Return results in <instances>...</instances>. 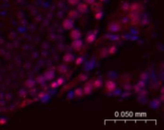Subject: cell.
<instances>
[{
	"label": "cell",
	"mask_w": 164,
	"mask_h": 130,
	"mask_svg": "<svg viewBox=\"0 0 164 130\" xmlns=\"http://www.w3.org/2000/svg\"><path fill=\"white\" fill-rule=\"evenodd\" d=\"M128 19L130 21V24L132 26H137L140 24V14L139 13H133V12H129L128 14Z\"/></svg>",
	"instance_id": "obj_2"
},
{
	"label": "cell",
	"mask_w": 164,
	"mask_h": 130,
	"mask_svg": "<svg viewBox=\"0 0 164 130\" xmlns=\"http://www.w3.org/2000/svg\"><path fill=\"white\" fill-rule=\"evenodd\" d=\"M105 88H106V91L108 93H113L116 90V83H115V81L112 80V79H108L106 84H105Z\"/></svg>",
	"instance_id": "obj_4"
},
{
	"label": "cell",
	"mask_w": 164,
	"mask_h": 130,
	"mask_svg": "<svg viewBox=\"0 0 164 130\" xmlns=\"http://www.w3.org/2000/svg\"><path fill=\"white\" fill-rule=\"evenodd\" d=\"M91 82H92L93 89H98V88H100V87H102V86H103V80L101 79H94Z\"/></svg>",
	"instance_id": "obj_14"
},
{
	"label": "cell",
	"mask_w": 164,
	"mask_h": 130,
	"mask_svg": "<svg viewBox=\"0 0 164 130\" xmlns=\"http://www.w3.org/2000/svg\"><path fill=\"white\" fill-rule=\"evenodd\" d=\"M81 31L78 30V29H73L70 33V36L73 38V39H77V38H81Z\"/></svg>",
	"instance_id": "obj_13"
},
{
	"label": "cell",
	"mask_w": 164,
	"mask_h": 130,
	"mask_svg": "<svg viewBox=\"0 0 164 130\" xmlns=\"http://www.w3.org/2000/svg\"><path fill=\"white\" fill-rule=\"evenodd\" d=\"M80 2V0H67V3L71 6H77Z\"/></svg>",
	"instance_id": "obj_26"
},
{
	"label": "cell",
	"mask_w": 164,
	"mask_h": 130,
	"mask_svg": "<svg viewBox=\"0 0 164 130\" xmlns=\"http://www.w3.org/2000/svg\"><path fill=\"white\" fill-rule=\"evenodd\" d=\"M108 1V0H100V2L101 3H104V2H107Z\"/></svg>",
	"instance_id": "obj_36"
},
{
	"label": "cell",
	"mask_w": 164,
	"mask_h": 130,
	"mask_svg": "<svg viewBox=\"0 0 164 130\" xmlns=\"http://www.w3.org/2000/svg\"><path fill=\"white\" fill-rule=\"evenodd\" d=\"M36 85V80L33 79H28L25 80V87L28 89H33Z\"/></svg>",
	"instance_id": "obj_12"
},
{
	"label": "cell",
	"mask_w": 164,
	"mask_h": 130,
	"mask_svg": "<svg viewBox=\"0 0 164 130\" xmlns=\"http://www.w3.org/2000/svg\"><path fill=\"white\" fill-rule=\"evenodd\" d=\"M63 27L65 29V30H71V29L74 27V19L67 17L63 21Z\"/></svg>",
	"instance_id": "obj_6"
},
{
	"label": "cell",
	"mask_w": 164,
	"mask_h": 130,
	"mask_svg": "<svg viewBox=\"0 0 164 130\" xmlns=\"http://www.w3.org/2000/svg\"><path fill=\"white\" fill-rule=\"evenodd\" d=\"M117 51V46L116 45H112L109 48H108V54L109 55H114Z\"/></svg>",
	"instance_id": "obj_20"
},
{
	"label": "cell",
	"mask_w": 164,
	"mask_h": 130,
	"mask_svg": "<svg viewBox=\"0 0 164 130\" xmlns=\"http://www.w3.org/2000/svg\"><path fill=\"white\" fill-rule=\"evenodd\" d=\"M25 95H26V94H25V90H24V89H21V90H20V94H19V96L23 98V97H25Z\"/></svg>",
	"instance_id": "obj_35"
},
{
	"label": "cell",
	"mask_w": 164,
	"mask_h": 130,
	"mask_svg": "<svg viewBox=\"0 0 164 130\" xmlns=\"http://www.w3.org/2000/svg\"><path fill=\"white\" fill-rule=\"evenodd\" d=\"M149 17L147 16H142V17H140V23L142 24V26H146V25H148L149 24Z\"/></svg>",
	"instance_id": "obj_19"
},
{
	"label": "cell",
	"mask_w": 164,
	"mask_h": 130,
	"mask_svg": "<svg viewBox=\"0 0 164 130\" xmlns=\"http://www.w3.org/2000/svg\"><path fill=\"white\" fill-rule=\"evenodd\" d=\"M96 39V33H89L86 35V42L87 43H93Z\"/></svg>",
	"instance_id": "obj_15"
},
{
	"label": "cell",
	"mask_w": 164,
	"mask_h": 130,
	"mask_svg": "<svg viewBox=\"0 0 164 130\" xmlns=\"http://www.w3.org/2000/svg\"><path fill=\"white\" fill-rule=\"evenodd\" d=\"M92 90H93V87H92V82L91 81L86 82L83 87V91H84V95H90L92 93Z\"/></svg>",
	"instance_id": "obj_8"
},
{
	"label": "cell",
	"mask_w": 164,
	"mask_h": 130,
	"mask_svg": "<svg viewBox=\"0 0 164 130\" xmlns=\"http://www.w3.org/2000/svg\"><path fill=\"white\" fill-rule=\"evenodd\" d=\"M144 11V7L143 5H141L138 2H135V3H130V8H129V12H133V13H141Z\"/></svg>",
	"instance_id": "obj_3"
},
{
	"label": "cell",
	"mask_w": 164,
	"mask_h": 130,
	"mask_svg": "<svg viewBox=\"0 0 164 130\" xmlns=\"http://www.w3.org/2000/svg\"><path fill=\"white\" fill-rule=\"evenodd\" d=\"M74 94H75V96L78 97V98H81V97H83L84 95V91H83V88H81V87L77 88L75 91H74Z\"/></svg>",
	"instance_id": "obj_18"
},
{
	"label": "cell",
	"mask_w": 164,
	"mask_h": 130,
	"mask_svg": "<svg viewBox=\"0 0 164 130\" xmlns=\"http://www.w3.org/2000/svg\"><path fill=\"white\" fill-rule=\"evenodd\" d=\"M64 81H65V79H64V78H59L57 80H56V82L58 83V85L59 86H61V85H63V83H64Z\"/></svg>",
	"instance_id": "obj_27"
},
{
	"label": "cell",
	"mask_w": 164,
	"mask_h": 130,
	"mask_svg": "<svg viewBox=\"0 0 164 130\" xmlns=\"http://www.w3.org/2000/svg\"><path fill=\"white\" fill-rule=\"evenodd\" d=\"M74 59H75V57H74V55H72L71 53H66L63 56V60L64 63H71L74 61Z\"/></svg>",
	"instance_id": "obj_10"
},
{
	"label": "cell",
	"mask_w": 164,
	"mask_h": 130,
	"mask_svg": "<svg viewBox=\"0 0 164 130\" xmlns=\"http://www.w3.org/2000/svg\"><path fill=\"white\" fill-rule=\"evenodd\" d=\"M71 46H72V49L75 50L77 52H80L83 48V41L80 39V38H77V39H74L71 43Z\"/></svg>",
	"instance_id": "obj_5"
},
{
	"label": "cell",
	"mask_w": 164,
	"mask_h": 130,
	"mask_svg": "<svg viewBox=\"0 0 164 130\" xmlns=\"http://www.w3.org/2000/svg\"><path fill=\"white\" fill-rule=\"evenodd\" d=\"M122 29V25L120 24V22L117 21H112L108 25V32L109 34H117L121 31Z\"/></svg>",
	"instance_id": "obj_1"
},
{
	"label": "cell",
	"mask_w": 164,
	"mask_h": 130,
	"mask_svg": "<svg viewBox=\"0 0 164 130\" xmlns=\"http://www.w3.org/2000/svg\"><path fill=\"white\" fill-rule=\"evenodd\" d=\"M67 70H68V68H67V66L64 65V64H59V67H58V72H59V73H61V74L66 73Z\"/></svg>",
	"instance_id": "obj_17"
},
{
	"label": "cell",
	"mask_w": 164,
	"mask_h": 130,
	"mask_svg": "<svg viewBox=\"0 0 164 130\" xmlns=\"http://www.w3.org/2000/svg\"><path fill=\"white\" fill-rule=\"evenodd\" d=\"M140 77H141V79H142V80H144V81H145V80H147V79H149V74H148V73H146V72H144V73H142Z\"/></svg>",
	"instance_id": "obj_28"
},
{
	"label": "cell",
	"mask_w": 164,
	"mask_h": 130,
	"mask_svg": "<svg viewBox=\"0 0 164 130\" xmlns=\"http://www.w3.org/2000/svg\"><path fill=\"white\" fill-rule=\"evenodd\" d=\"M46 97H47V94H46L45 92H40V93L38 94V98H41V99H44Z\"/></svg>",
	"instance_id": "obj_30"
},
{
	"label": "cell",
	"mask_w": 164,
	"mask_h": 130,
	"mask_svg": "<svg viewBox=\"0 0 164 130\" xmlns=\"http://www.w3.org/2000/svg\"><path fill=\"white\" fill-rule=\"evenodd\" d=\"M145 85H146V83H145V81L144 80H139L138 81V83H137V86H138V87H140L141 89H143L144 87H145Z\"/></svg>",
	"instance_id": "obj_29"
},
{
	"label": "cell",
	"mask_w": 164,
	"mask_h": 130,
	"mask_svg": "<svg viewBox=\"0 0 164 130\" xmlns=\"http://www.w3.org/2000/svg\"><path fill=\"white\" fill-rule=\"evenodd\" d=\"M45 81H46V80H45V79H44L43 75H42V76H38V77H37V79H36V83H38V84H43Z\"/></svg>",
	"instance_id": "obj_21"
},
{
	"label": "cell",
	"mask_w": 164,
	"mask_h": 130,
	"mask_svg": "<svg viewBox=\"0 0 164 130\" xmlns=\"http://www.w3.org/2000/svg\"><path fill=\"white\" fill-rule=\"evenodd\" d=\"M129 8H130V3H128V2L122 3V5H121V10H122L123 12H128V11H129Z\"/></svg>",
	"instance_id": "obj_23"
},
{
	"label": "cell",
	"mask_w": 164,
	"mask_h": 130,
	"mask_svg": "<svg viewBox=\"0 0 164 130\" xmlns=\"http://www.w3.org/2000/svg\"><path fill=\"white\" fill-rule=\"evenodd\" d=\"M6 122H7V119H6V118H4V117H1V118H0V124H1V125L5 124Z\"/></svg>",
	"instance_id": "obj_32"
},
{
	"label": "cell",
	"mask_w": 164,
	"mask_h": 130,
	"mask_svg": "<svg viewBox=\"0 0 164 130\" xmlns=\"http://www.w3.org/2000/svg\"><path fill=\"white\" fill-rule=\"evenodd\" d=\"M109 54H108V48H104L103 50H101L100 51V55H99V57H106L107 55H108Z\"/></svg>",
	"instance_id": "obj_22"
},
{
	"label": "cell",
	"mask_w": 164,
	"mask_h": 130,
	"mask_svg": "<svg viewBox=\"0 0 164 130\" xmlns=\"http://www.w3.org/2000/svg\"><path fill=\"white\" fill-rule=\"evenodd\" d=\"M78 78H79L78 80H79L80 82H83V81H85V80L87 79V75H86V74H82V75H80Z\"/></svg>",
	"instance_id": "obj_25"
},
{
	"label": "cell",
	"mask_w": 164,
	"mask_h": 130,
	"mask_svg": "<svg viewBox=\"0 0 164 130\" xmlns=\"http://www.w3.org/2000/svg\"><path fill=\"white\" fill-rule=\"evenodd\" d=\"M103 16H104V12H103L102 10L97 11V12H94V18H95V20H97V21H100V20L103 18Z\"/></svg>",
	"instance_id": "obj_16"
},
{
	"label": "cell",
	"mask_w": 164,
	"mask_h": 130,
	"mask_svg": "<svg viewBox=\"0 0 164 130\" xmlns=\"http://www.w3.org/2000/svg\"><path fill=\"white\" fill-rule=\"evenodd\" d=\"M84 2L87 4V5H92L96 2V0H84Z\"/></svg>",
	"instance_id": "obj_33"
},
{
	"label": "cell",
	"mask_w": 164,
	"mask_h": 130,
	"mask_svg": "<svg viewBox=\"0 0 164 130\" xmlns=\"http://www.w3.org/2000/svg\"><path fill=\"white\" fill-rule=\"evenodd\" d=\"M77 11L79 12V13H82V14L87 12V11H88L87 4L84 1V2H79V4L77 5Z\"/></svg>",
	"instance_id": "obj_7"
},
{
	"label": "cell",
	"mask_w": 164,
	"mask_h": 130,
	"mask_svg": "<svg viewBox=\"0 0 164 130\" xmlns=\"http://www.w3.org/2000/svg\"><path fill=\"white\" fill-rule=\"evenodd\" d=\"M129 21V19H128V17H123L122 19H121V22H120V24L122 25V24H127V22Z\"/></svg>",
	"instance_id": "obj_34"
},
{
	"label": "cell",
	"mask_w": 164,
	"mask_h": 130,
	"mask_svg": "<svg viewBox=\"0 0 164 130\" xmlns=\"http://www.w3.org/2000/svg\"><path fill=\"white\" fill-rule=\"evenodd\" d=\"M80 16V13L79 12L77 11V9H72L68 12V17L72 18V19H77Z\"/></svg>",
	"instance_id": "obj_11"
},
{
	"label": "cell",
	"mask_w": 164,
	"mask_h": 130,
	"mask_svg": "<svg viewBox=\"0 0 164 130\" xmlns=\"http://www.w3.org/2000/svg\"><path fill=\"white\" fill-rule=\"evenodd\" d=\"M43 77H44V79H45V80H52L55 78V72H54V70H52V69L46 70L45 72H44Z\"/></svg>",
	"instance_id": "obj_9"
},
{
	"label": "cell",
	"mask_w": 164,
	"mask_h": 130,
	"mask_svg": "<svg viewBox=\"0 0 164 130\" xmlns=\"http://www.w3.org/2000/svg\"><path fill=\"white\" fill-rule=\"evenodd\" d=\"M50 87H51L52 89H56V88L59 87V85H58V83H57L56 81H53V82L51 83V85H50Z\"/></svg>",
	"instance_id": "obj_31"
},
{
	"label": "cell",
	"mask_w": 164,
	"mask_h": 130,
	"mask_svg": "<svg viewBox=\"0 0 164 130\" xmlns=\"http://www.w3.org/2000/svg\"><path fill=\"white\" fill-rule=\"evenodd\" d=\"M84 61V56H79V57H77V59H75L76 65H81V64H83Z\"/></svg>",
	"instance_id": "obj_24"
}]
</instances>
